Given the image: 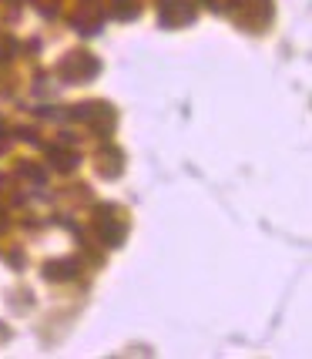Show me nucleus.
<instances>
[{"label": "nucleus", "mask_w": 312, "mask_h": 359, "mask_svg": "<svg viewBox=\"0 0 312 359\" xmlns=\"http://www.w3.org/2000/svg\"><path fill=\"white\" fill-rule=\"evenodd\" d=\"M198 17L195 0H158V24L165 31H178V27H191Z\"/></svg>", "instance_id": "nucleus-5"}, {"label": "nucleus", "mask_w": 312, "mask_h": 359, "mask_svg": "<svg viewBox=\"0 0 312 359\" xmlns=\"http://www.w3.org/2000/svg\"><path fill=\"white\" fill-rule=\"evenodd\" d=\"M7 229V215H4V208H0V232Z\"/></svg>", "instance_id": "nucleus-15"}, {"label": "nucleus", "mask_w": 312, "mask_h": 359, "mask_svg": "<svg viewBox=\"0 0 312 359\" xmlns=\"http://www.w3.org/2000/svg\"><path fill=\"white\" fill-rule=\"evenodd\" d=\"M94 235H97L101 245L118 249L128 238V215L121 208H114V205H101V208L94 212Z\"/></svg>", "instance_id": "nucleus-2"}, {"label": "nucleus", "mask_w": 312, "mask_h": 359, "mask_svg": "<svg viewBox=\"0 0 312 359\" xmlns=\"http://www.w3.org/2000/svg\"><path fill=\"white\" fill-rule=\"evenodd\" d=\"M121 172H125V155L118 148H101V155H97V175L101 178H118Z\"/></svg>", "instance_id": "nucleus-9"}, {"label": "nucleus", "mask_w": 312, "mask_h": 359, "mask_svg": "<svg viewBox=\"0 0 312 359\" xmlns=\"http://www.w3.org/2000/svg\"><path fill=\"white\" fill-rule=\"evenodd\" d=\"M101 74V61L94 57L91 50H67L57 64V78L64 84H88Z\"/></svg>", "instance_id": "nucleus-3"}, {"label": "nucleus", "mask_w": 312, "mask_h": 359, "mask_svg": "<svg viewBox=\"0 0 312 359\" xmlns=\"http://www.w3.org/2000/svg\"><path fill=\"white\" fill-rule=\"evenodd\" d=\"M14 54H17V41L11 37V34H0V57H4V61H11Z\"/></svg>", "instance_id": "nucleus-11"}, {"label": "nucleus", "mask_w": 312, "mask_h": 359, "mask_svg": "<svg viewBox=\"0 0 312 359\" xmlns=\"http://www.w3.org/2000/svg\"><path fill=\"white\" fill-rule=\"evenodd\" d=\"M37 7H41V14H54L57 0H37Z\"/></svg>", "instance_id": "nucleus-13"}, {"label": "nucleus", "mask_w": 312, "mask_h": 359, "mask_svg": "<svg viewBox=\"0 0 312 359\" xmlns=\"http://www.w3.org/2000/svg\"><path fill=\"white\" fill-rule=\"evenodd\" d=\"M47 118H67V121H78L84 125L88 131L94 135H101V138H108L114 125H118V114L111 104L104 101H88V104H74L71 111H47Z\"/></svg>", "instance_id": "nucleus-1"}, {"label": "nucleus", "mask_w": 312, "mask_h": 359, "mask_svg": "<svg viewBox=\"0 0 312 359\" xmlns=\"http://www.w3.org/2000/svg\"><path fill=\"white\" fill-rule=\"evenodd\" d=\"M47 165L54 168V172H74L81 165V151L78 148H71V144H50L47 148Z\"/></svg>", "instance_id": "nucleus-7"}, {"label": "nucleus", "mask_w": 312, "mask_h": 359, "mask_svg": "<svg viewBox=\"0 0 312 359\" xmlns=\"http://www.w3.org/2000/svg\"><path fill=\"white\" fill-rule=\"evenodd\" d=\"M7 148H11V135H7V131H4V128H0V155H4V151H7Z\"/></svg>", "instance_id": "nucleus-14"}, {"label": "nucleus", "mask_w": 312, "mask_h": 359, "mask_svg": "<svg viewBox=\"0 0 312 359\" xmlns=\"http://www.w3.org/2000/svg\"><path fill=\"white\" fill-rule=\"evenodd\" d=\"M229 14L245 31H266V24L272 20V0H238Z\"/></svg>", "instance_id": "nucleus-4"}, {"label": "nucleus", "mask_w": 312, "mask_h": 359, "mask_svg": "<svg viewBox=\"0 0 312 359\" xmlns=\"http://www.w3.org/2000/svg\"><path fill=\"white\" fill-rule=\"evenodd\" d=\"M71 24L84 37H94V34L104 27V0H81L74 17H71Z\"/></svg>", "instance_id": "nucleus-6"}, {"label": "nucleus", "mask_w": 312, "mask_h": 359, "mask_svg": "<svg viewBox=\"0 0 312 359\" xmlns=\"http://www.w3.org/2000/svg\"><path fill=\"white\" fill-rule=\"evenodd\" d=\"M202 4H205V7H212L215 14H229L238 0H202Z\"/></svg>", "instance_id": "nucleus-12"}, {"label": "nucleus", "mask_w": 312, "mask_h": 359, "mask_svg": "<svg viewBox=\"0 0 312 359\" xmlns=\"http://www.w3.org/2000/svg\"><path fill=\"white\" fill-rule=\"evenodd\" d=\"M108 4H111V14L118 17V20H135L141 14L138 0H108Z\"/></svg>", "instance_id": "nucleus-10"}, {"label": "nucleus", "mask_w": 312, "mask_h": 359, "mask_svg": "<svg viewBox=\"0 0 312 359\" xmlns=\"http://www.w3.org/2000/svg\"><path fill=\"white\" fill-rule=\"evenodd\" d=\"M81 276V262L78 259H54L44 266V279L47 282H71Z\"/></svg>", "instance_id": "nucleus-8"}]
</instances>
